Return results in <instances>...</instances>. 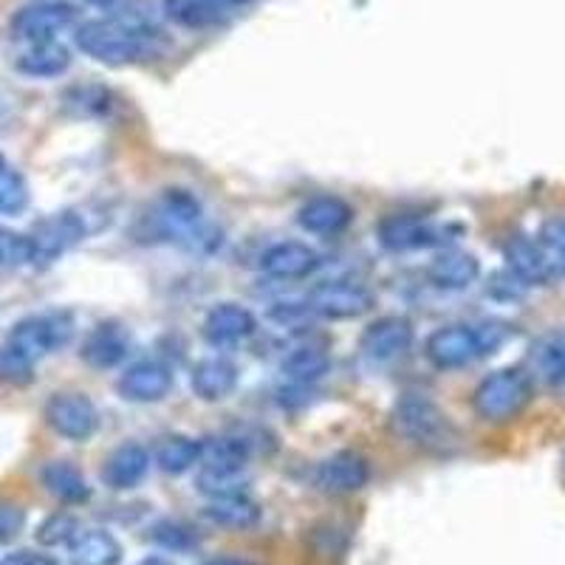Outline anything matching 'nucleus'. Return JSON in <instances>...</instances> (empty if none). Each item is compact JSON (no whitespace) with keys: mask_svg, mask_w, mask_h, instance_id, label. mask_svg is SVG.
<instances>
[{"mask_svg":"<svg viewBox=\"0 0 565 565\" xmlns=\"http://www.w3.org/2000/svg\"><path fill=\"white\" fill-rule=\"evenodd\" d=\"M512 337V328L501 320H481V322H456V326L436 328L427 342L424 353L441 371H458L472 362L483 360L489 353L501 351Z\"/></svg>","mask_w":565,"mask_h":565,"instance_id":"1","label":"nucleus"},{"mask_svg":"<svg viewBox=\"0 0 565 565\" xmlns=\"http://www.w3.org/2000/svg\"><path fill=\"white\" fill-rule=\"evenodd\" d=\"M74 43L83 54L90 60L105 65H128L148 60L153 54L156 38H145V34L134 32V29L122 26L119 20H85L74 29Z\"/></svg>","mask_w":565,"mask_h":565,"instance_id":"2","label":"nucleus"},{"mask_svg":"<svg viewBox=\"0 0 565 565\" xmlns=\"http://www.w3.org/2000/svg\"><path fill=\"white\" fill-rule=\"evenodd\" d=\"M534 396V382L526 367H501L483 376L472 393V407L483 422H509L526 411Z\"/></svg>","mask_w":565,"mask_h":565,"instance_id":"3","label":"nucleus"},{"mask_svg":"<svg viewBox=\"0 0 565 565\" xmlns=\"http://www.w3.org/2000/svg\"><path fill=\"white\" fill-rule=\"evenodd\" d=\"M391 427L396 436L407 438L424 450H444L452 438L447 413L436 402H430L427 396H416V393L398 398L391 413Z\"/></svg>","mask_w":565,"mask_h":565,"instance_id":"4","label":"nucleus"},{"mask_svg":"<svg viewBox=\"0 0 565 565\" xmlns=\"http://www.w3.org/2000/svg\"><path fill=\"white\" fill-rule=\"evenodd\" d=\"M71 337H74V322H71V317L60 315V311H49V315L23 317L9 331L7 342L18 348V351L26 353L29 360L38 362L43 356H49V353L68 345Z\"/></svg>","mask_w":565,"mask_h":565,"instance_id":"5","label":"nucleus"},{"mask_svg":"<svg viewBox=\"0 0 565 565\" xmlns=\"http://www.w3.org/2000/svg\"><path fill=\"white\" fill-rule=\"evenodd\" d=\"M45 424L68 441H88L99 427V413L85 393L63 391L45 402Z\"/></svg>","mask_w":565,"mask_h":565,"instance_id":"6","label":"nucleus"},{"mask_svg":"<svg viewBox=\"0 0 565 565\" xmlns=\"http://www.w3.org/2000/svg\"><path fill=\"white\" fill-rule=\"evenodd\" d=\"M77 20V9L63 0H40L32 7H23L20 12H14L12 23V38L23 40V43H45V40H57V34H63L65 29L74 26Z\"/></svg>","mask_w":565,"mask_h":565,"instance_id":"7","label":"nucleus"},{"mask_svg":"<svg viewBox=\"0 0 565 565\" xmlns=\"http://www.w3.org/2000/svg\"><path fill=\"white\" fill-rule=\"evenodd\" d=\"M85 232H88V226H85V218L77 212L65 210L43 218L29 235V241H32V264H54L60 255H65L71 246H77L85 238Z\"/></svg>","mask_w":565,"mask_h":565,"instance_id":"8","label":"nucleus"},{"mask_svg":"<svg viewBox=\"0 0 565 565\" xmlns=\"http://www.w3.org/2000/svg\"><path fill=\"white\" fill-rule=\"evenodd\" d=\"M373 306V295L353 280H328L320 282L306 300V309L326 320H353L367 315Z\"/></svg>","mask_w":565,"mask_h":565,"instance_id":"9","label":"nucleus"},{"mask_svg":"<svg viewBox=\"0 0 565 565\" xmlns=\"http://www.w3.org/2000/svg\"><path fill=\"white\" fill-rule=\"evenodd\" d=\"M371 481V461L362 452L342 450L320 461L311 472V483L326 494H353Z\"/></svg>","mask_w":565,"mask_h":565,"instance_id":"10","label":"nucleus"},{"mask_svg":"<svg viewBox=\"0 0 565 565\" xmlns=\"http://www.w3.org/2000/svg\"><path fill=\"white\" fill-rule=\"evenodd\" d=\"M150 224L161 238H190L201 226V204L186 190H168L150 210Z\"/></svg>","mask_w":565,"mask_h":565,"instance_id":"11","label":"nucleus"},{"mask_svg":"<svg viewBox=\"0 0 565 565\" xmlns=\"http://www.w3.org/2000/svg\"><path fill=\"white\" fill-rule=\"evenodd\" d=\"M173 387V373L164 362L159 360H139L134 365L125 367V373L116 382V391L125 402H136V405H153L168 396Z\"/></svg>","mask_w":565,"mask_h":565,"instance_id":"12","label":"nucleus"},{"mask_svg":"<svg viewBox=\"0 0 565 565\" xmlns=\"http://www.w3.org/2000/svg\"><path fill=\"white\" fill-rule=\"evenodd\" d=\"M413 345V322L407 317H380L362 331L360 351L373 362H393Z\"/></svg>","mask_w":565,"mask_h":565,"instance_id":"13","label":"nucleus"},{"mask_svg":"<svg viewBox=\"0 0 565 565\" xmlns=\"http://www.w3.org/2000/svg\"><path fill=\"white\" fill-rule=\"evenodd\" d=\"M255 317L249 309L238 306V302H218L212 306L204 317V340L212 348H232L249 340L255 334Z\"/></svg>","mask_w":565,"mask_h":565,"instance_id":"14","label":"nucleus"},{"mask_svg":"<svg viewBox=\"0 0 565 565\" xmlns=\"http://www.w3.org/2000/svg\"><path fill=\"white\" fill-rule=\"evenodd\" d=\"M380 244L387 252H416L441 244V230L422 215H387L380 224Z\"/></svg>","mask_w":565,"mask_h":565,"instance_id":"15","label":"nucleus"},{"mask_svg":"<svg viewBox=\"0 0 565 565\" xmlns=\"http://www.w3.org/2000/svg\"><path fill=\"white\" fill-rule=\"evenodd\" d=\"M317 266H320L317 249H311L309 244H300V241H280V244L269 246L260 257L264 275L275 277V280H300V277H309Z\"/></svg>","mask_w":565,"mask_h":565,"instance_id":"16","label":"nucleus"},{"mask_svg":"<svg viewBox=\"0 0 565 565\" xmlns=\"http://www.w3.org/2000/svg\"><path fill=\"white\" fill-rule=\"evenodd\" d=\"M351 221L353 206L340 195H315L297 210V224L311 235H340Z\"/></svg>","mask_w":565,"mask_h":565,"instance_id":"17","label":"nucleus"},{"mask_svg":"<svg viewBox=\"0 0 565 565\" xmlns=\"http://www.w3.org/2000/svg\"><path fill=\"white\" fill-rule=\"evenodd\" d=\"M150 452L141 444H122L116 447L103 463V481L108 489L116 492H128V489L139 487L150 472Z\"/></svg>","mask_w":565,"mask_h":565,"instance_id":"18","label":"nucleus"},{"mask_svg":"<svg viewBox=\"0 0 565 565\" xmlns=\"http://www.w3.org/2000/svg\"><path fill=\"white\" fill-rule=\"evenodd\" d=\"M526 373L532 382L565 387V331H548L529 348Z\"/></svg>","mask_w":565,"mask_h":565,"instance_id":"19","label":"nucleus"},{"mask_svg":"<svg viewBox=\"0 0 565 565\" xmlns=\"http://www.w3.org/2000/svg\"><path fill=\"white\" fill-rule=\"evenodd\" d=\"M130 353V337L122 326H116V322H103L85 337L83 342V356L85 365L97 367V371H108V367L122 365L128 360Z\"/></svg>","mask_w":565,"mask_h":565,"instance_id":"20","label":"nucleus"},{"mask_svg":"<svg viewBox=\"0 0 565 565\" xmlns=\"http://www.w3.org/2000/svg\"><path fill=\"white\" fill-rule=\"evenodd\" d=\"M481 275V264L472 252L461 249H444L427 266V277H430L433 286L447 291H461L469 289L472 282Z\"/></svg>","mask_w":565,"mask_h":565,"instance_id":"21","label":"nucleus"},{"mask_svg":"<svg viewBox=\"0 0 565 565\" xmlns=\"http://www.w3.org/2000/svg\"><path fill=\"white\" fill-rule=\"evenodd\" d=\"M204 518L221 529H232V532H249L257 523L264 521V509L255 498L246 492L224 494V498H210L204 507Z\"/></svg>","mask_w":565,"mask_h":565,"instance_id":"22","label":"nucleus"},{"mask_svg":"<svg viewBox=\"0 0 565 565\" xmlns=\"http://www.w3.org/2000/svg\"><path fill=\"white\" fill-rule=\"evenodd\" d=\"M193 393L204 402H221L238 387V367L226 356H206L195 362L193 376H190Z\"/></svg>","mask_w":565,"mask_h":565,"instance_id":"23","label":"nucleus"},{"mask_svg":"<svg viewBox=\"0 0 565 565\" xmlns=\"http://www.w3.org/2000/svg\"><path fill=\"white\" fill-rule=\"evenodd\" d=\"M14 68L23 77L32 79H52L65 74L71 68V52L60 40H45V43L26 45L20 57L14 60Z\"/></svg>","mask_w":565,"mask_h":565,"instance_id":"24","label":"nucleus"},{"mask_svg":"<svg viewBox=\"0 0 565 565\" xmlns=\"http://www.w3.org/2000/svg\"><path fill=\"white\" fill-rule=\"evenodd\" d=\"M40 481L45 492L57 498L65 507H79L90 498V487L85 476L71 461H49L40 469Z\"/></svg>","mask_w":565,"mask_h":565,"instance_id":"25","label":"nucleus"},{"mask_svg":"<svg viewBox=\"0 0 565 565\" xmlns=\"http://www.w3.org/2000/svg\"><path fill=\"white\" fill-rule=\"evenodd\" d=\"M199 452L201 469H218V472H244L252 458L249 441L238 436H212L204 438Z\"/></svg>","mask_w":565,"mask_h":565,"instance_id":"26","label":"nucleus"},{"mask_svg":"<svg viewBox=\"0 0 565 565\" xmlns=\"http://www.w3.org/2000/svg\"><path fill=\"white\" fill-rule=\"evenodd\" d=\"M71 559L74 565H119L122 563V546L105 529H79L71 540Z\"/></svg>","mask_w":565,"mask_h":565,"instance_id":"27","label":"nucleus"},{"mask_svg":"<svg viewBox=\"0 0 565 565\" xmlns=\"http://www.w3.org/2000/svg\"><path fill=\"white\" fill-rule=\"evenodd\" d=\"M507 260L509 271L514 277H521L526 286H540L552 277V269H548V260L540 249L537 241H529L526 235H514L507 244Z\"/></svg>","mask_w":565,"mask_h":565,"instance_id":"28","label":"nucleus"},{"mask_svg":"<svg viewBox=\"0 0 565 565\" xmlns=\"http://www.w3.org/2000/svg\"><path fill=\"white\" fill-rule=\"evenodd\" d=\"M199 452L201 444L195 438L173 433V436L159 438L150 458H153V463L164 476H184V472H190L199 463Z\"/></svg>","mask_w":565,"mask_h":565,"instance_id":"29","label":"nucleus"},{"mask_svg":"<svg viewBox=\"0 0 565 565\" xmlns=\"http://www.w3.org/2000/svg\"><path fill=\"white\" fill-rule=\"evenodd\" d=\"M164 12L181 29H201L218 26L226 18V7H221L218 0H164Z\"/></svg>","mask_w":565,"mask_h":565,"instance_id":"30","label":"nucleus"},{"mask_svg":"<svg viewBox=\"0 0 565 565\" xmlns=\"http://www.w3.org/2000/svg\"><path fill=\"white\" fill-rule=\"evenodd\" d=\"M331 360H328V353L320 351V348H300L289 356V360L282 362V373L289 376L291 382H302V385H309V382H317L322 373L328 371Z\"/></svg>","mask_w":565,"mask_h":565,"instance_id":"31","label":"nucleus"},{"mask_svg":"<svg viewBox=\"0 0 565 565\" xmlns=\"http://www.w3.org/2000/svg\"><path fill=\"white\" fill-rule=\"evenodd\" d=\"M537 244L548 260L552 277H563L565 280V215H554L546 224L540 226Z\"/></svg>","mask_w":565,"mask_h":565,"instance_id":"32","label":"nucleus"},{"mask_svg":"<svg viewBox=\"0 0 565 565\" xmlns=\"http://www.w3.org/2000/svg\"><path fill=\"white\" fill-rule=\"evenodd\" d=\"M34 365L26 353L14 345H0V385L7 387H29L34 382Z\"/></svg>","mask_w":565,"mask_h":565,"instance_id":"33","label":"nucleus"},{"mask_svg":"<svg viewBox=\"0 0 565 565\" xmlns=\"http://www.w3.org/2000/svg\"><path fill=\"white\" fill-rule=\"evenodd\" d=\"M79 534V523L74 514L68 512H54L49 514L43 523L38 526L34 537H38L40 546L45 548H60V546H71V540Z\"/></svg>","mask_w":565,"mask_h":565,"instance_id":"34","label":"nucleus"},{"mask_svg":"<svg viewBox=\"0 0 565 565\" xmlns=\"http://www.w3.org/2000/svg\"><path fill=\"white\" fill-rule=\"evenodd\" d=\"M150 540L159 543L161 548H168V552H190V548L199 546L195 529L181 521H159L150 529Z\"/></svg>","mask_w":565,"mask_h":565,"instance_id":"35","label":"nucleus"},{"mask_svg":"<svg viewBox=\"0 0 565 565\" xmlns=\"http://www.w3.org/2000/svg\"><path fill=\"white\" fill-rule=\"evenodd\" d=\"M32 264V241L29 235L9 226H0V269H20Z\"/></svg>","mask_w":565,"mask_h":565,"instance_id":"36","label":"nucleus"},{"mask_svg":"<svg viewBox=\"0 0 565 565\" xmlns=\"http://www.w3.org/2000/svg\"><path fill=\"white\" fill-rule=\"evenodd\" d=\"M199 492H204L206 498H224V494L246 492V478H244V472H218V469H201Z\"/></svg>","mask_w":565,"mask_h":565,"instance_id":"37","label":"nucleus"},{"mask_svg":"<svg viewBox=\"0 0 565 565\" xmlns=\"http://www.w3.org/2000/svg\"><path fill=\"white\" fill-rule=\"evenodd\" d=\"M26 526V512L14 501H0V546L12 543Z\"/></svg>","mask_w":565,"mask_h":565,"instance_id":"38","label":"nucleus"},{"mask_svg":"<svg viewBox=\"0 0 565 565\" xmlns=\"http://www.w3.org/2000/svg\"><path fill=\"white\" fill-rule=\"evenodd\" d=\"M0 565H57L49 554H34V552H18L0 559Z\"/></svg>","mask_w":565,"mask_h":565,"instance_id":"39","label":"nucleus"},{"mask_svg":"<svg viewBox=\"0 0 565 565\" xmlns=\"http://www.w3.org/2000/svg\"><path fill=\"white\" fill-rule=\"evenodd\" d=\"M139 565H175L173 559H164V557H145Z\"/></svg>","mask_w":565,"mask_h":565,"instance_id":"40","label":"nucleus"},{"mask_svg":"<svg viewBox=\"0 0 565 565\" xmlns=\"http://www.w3.org/2000/svg\"><path fill=\"white\" fill-rule=\"evenodd\" d=\"M85 3H90V7H99V9H110L116 0H85Z\"/></svg>","mask_w":565,"mask_h":565,"instance_id":"41","label":"nucleus"},{"mask_svg":"<svg viewBox=\"0 0 565 565\" xmlns=\"http://www.w3.org/2000/svg\"><path fill=\"white\" fill-rule=\"evenodd\" d=\"M221 7L232 9V7H244V3H249V0H218Z\"/></svg>","mask_w":565,"mask_h":565,"instance_id":"42","label":"nucleus"},{"mask_svg":"<svg viewBox=\"0 0 565 565\" xmlns=\"http://www.w3.org/2000/svg\"><path fill=\"white\" fill-rule=\"evenodd\" d=\"M0 170H7V159L3 156H0Z\"/></svg>","mask_w":565,"mask_h":565,"instance_id":"43","label":"nucleus"}]
</instances>
